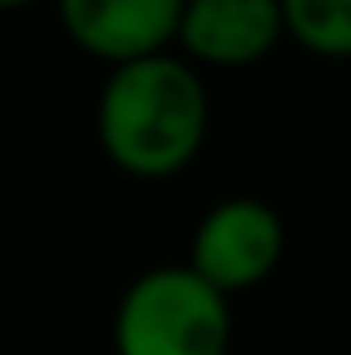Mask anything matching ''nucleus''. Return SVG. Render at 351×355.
Wrapping results in <instances>:
<instances>
[{
	"label": "nucleus",
	"instance_id": "obj_1",
	"mask_svg": "<svg viewBox=\"0 0 351 355\" xmlns=\"http://www.w3.org/2000/svg\"><path fill=\"white\" fill-rule=\"evenodd\" d=\"M207 86L189 59L162 50L113 63L99 86V148L131 175H176L207 139Z\"/></svg>",
	"mask_w": 351,
	"mask_h": 355
},
{
	"label": "nucleus",
	"instance_id": "obj_2",
	"mask_svg": "<svg viewBox=\"0 0 351 355\" xmlns=\"http://www.w3.org/2000/svg\"><path fill=\"white\" fill-rule=\"evenodd\" d=\"M230 297L189 266H153L131 279L113 315L117 355H230Z\"/></svg>",
	"mask_w": 351,
	"mask_h": 355
},
{
	"label": "nucleus",
	"instance_id": "obj_3",
	"mask_svg": "<svg viewBox=\"0 0 351 355\" xmlns=\"http://www.w3.org/2000/svg\"><path fill=\"white\" fill-rule=\"evenodd\" d=\"M284 257V220L271 202L239 193L221 198L216 207L203 211L189 239V261L185 266L212 284L221 297H234L243 288H257Z\"/></svg>",
	"mask_w": 351,
	"mask_h": 355
},
{
	"label": "nucleus",
	"instance_id": "obj_4",
	"mask_svg": "<svg viewBox=\"0 0 351 355\" xmlns=\"http://www.w3.org/2000/svg\"><path fill=\"white\" fill-rule=\"evenodd\" d=\"M180 59L248 68L284 41L280 0H185L176 23Z\"/></svg>",
	"mask_w": 351,
	"mask_h": 355
},
{
	"label": "nucleus",
	"instance_id": "obj_5",
	"mask_svg": "<svg viewBox=\"0 0 351 355\" xmlns=\"http://www.w3.org/2000/svg\"><path fill=\"white\" fill-rule=\"evenodd\" d=\"M63 32L86 54L108 63H131L162 54L176 41L185 0H54Z\"/></svg>",
	"mask_w": 351,
	"mask_h": 355
},
{
	"label": "nucleus",
	"instance_id": "obj_6",
	"mask_svg": "<svg viewBox=\"0 0 351 355\" xmlns=\"http://www.w3.org/2000/svg\"><path fill=\"white\" fill-rule=\"evenodd\" d=\"M284 36L320 59H351V0H280Z\"/></svg>",
	"mask_w": 351,
	"mask_h": 355
},
{
	"label": "nucleus",
	"instance_id": "obj_7",
	"mask_svg": "<svg viewBox=\"0 0 351 355\" xmlns=\"http://www.w3.org/2000/svg\"><path fill=\"white\" fill-rule=\"evenodd\" d=\"M18 5H32V0H0V9H18Z\"/></svg>",
	"mask_w": 351,
	"mask_h": 355
}]
</instances>
